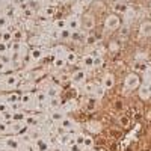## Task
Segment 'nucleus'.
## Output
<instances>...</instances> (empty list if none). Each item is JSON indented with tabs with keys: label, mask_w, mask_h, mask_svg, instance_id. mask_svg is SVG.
Returning <instances> with one entry per match:
<instances>
[{
	"label": "nucleus",
	"mask_w": 151,
	"mask_h": 151,
	"mask_svg": "<svg viewBox=\"0 0 151 151\" xmlns=\"http://www.w3.org/2000/svg\"><path fill=\"white\" fill-rule=\"evenodd\" d=\"M139 86H141V79H139L137 74L132 73V74H129L127 77H125V80H124V89L125 91H134Z\"/></svg>",
	"instance_id": "obj_1"
},
{
	"label": "nucleus",
	"mask_w": 151,
	"mask_h": 151,
	"mask_svg": "<svg viewBox=\"0 0 151 151\" xmlns=\"http://www.w3.org/2000/svg\"><path fill=\"white\" fill-rule=\"evenodd\" d=\"M2 142H3V147H6L9 151H20L21 147H23L21 141L18 139L17 136H8V137H5Z\"/></svg>",
	"instance_id": "obj_2"
},
{
	"label": "nucleus",
	"mask_w": 151,
	"mask_h": 151,
	"mask_svg": "<svg viewBox=\"0 0 151 151\" xmlns=\"http://www.w3.org/2000/svg\"><path fill=\"white\" fill-rule=\"evenodd\" d=\"M23 107L26 109H33L36 107V101H35V94L32 92H24L21 94V103H20Z\"/></svg>",
	"instance_id": "obj_3"
},
{
	"label": "nucleus",
	"mask_w": 151,
	"mask_h": 151,
	"mask_svg": "<svg viewBox=\"0 0 151 151\" xmlns=\"http://www.w3.org/2000/svg\"><path fill=\"white\" fill-rule=\"evenodd\" d=\"M104 26H106L107 30H116L121 26V18L116 14H110L104 21Z\"/></svg>",
	"instance_id": "obj_4"
},
{
	"label": "nucleus",
	"mask_w": 151,
	"mask_h": 151,
	"mask_svg": "<svg viewBox=\"0 0 151 151\" xmlns=\"http://www.w3.org/2000/svg\"><path fill=\"white\" fill-rule=\"evenodd\" d=\"M33 150L35 151H50L52 150V144H50V141L45 139V137H38L33 142Z\"/></svg>",
	"instance_id": "obj_5"
},
{
	"label": "nucleus",
	"mask_w": 151,
	"mask_h": 151,
	"mask_svg": "<svg viewBox=\"0 0 151 151\" xmlns=\"http://www.w3.org/2000/svg\"><path fill=\"white\" fill-rule=\"evenodd\" d=\"M26 130H27L26 122H18V121H12V122H9V133L23 134V133H26Z\"/></svg>",
	"instance_id": "obj_6"
},
{
	"label": "nucleus",
	"mask_w": 151,
	"mask_h": 151,
	"mask_svg": "<svg viewBox=\"0 0 151 151\" xmlns=\"http://www.w3.org/2000/svg\"><path fill=\"white\" fill-rule=\"evenodd\" d=\"M35 101H36V107H45V106H48L50 97L47 95L45 91H40L35 94Z\"/></svg>",
	"instance_id": "obj_7"
},
{
	"label": "nucleus",
	"mask_w": 151,
	"mask_h": 151,
	"mask_svg": "<svg viewBox=\"0 0 151 151\" xmlns=\"http://www.w3.org/2000/svg\"><path fill=\"white\" fill-rule=\"evenodd\" d=\"M67 27H68L71 32L80 30V27H82V20H80L77 15H71V17L67 20Z\"/></svg>",
	"instance_id": "obj_8"
},
{
	"label": "nucleus",
	"mask_w": 151,
	"mask_h": 151,
	"mask_svg": "<svg viewBox=\"0 0 151 151\" xmlns=\"http://www.w3.org/2000/svg\"><path fill=\"white\" fill-rule=\"evenodd\" d=\"M71 80L76 83V85H83L86 82V73L83 70H77L71 74Z\"/></svg>",
	"instance_id": "obj_9"
},
{
	"label": "nucleus",
	"mask_w": 151,
	"mask_h": 151,
	"mask_svg": "<svg viewBox=\"0 0 151 151\" xmlns=\"http://www.w3.org/2000/svg\"><path fill=\"white\" fill-rule=\"evenodd\" d=\"M95 58H94V55H86V56H83V59H82V65H83V68L85 70H92V68H95Z\"/></svg>",
	"instance_id": "obj_10"
},
{
	"label": "nucleus",
	"mask_w": 151,
	"mask_h": 151,
	"mask_svg": "<svg viewBox=\"0 0 151 151\" xmlns=\"http://www.w3.org/2000/svg\"><path fill=\"white\" fill-rule=\"evenodd\" d=\"M139 97L142 100H148L151 97V83H144L139 86Z\"/></svg>",
	"instance_id": "obj_11"
},
{
	"label": "nucleus",
	"mask_w": 151,
	"mask_h": 151,
	"mask_svg": "<svg viewBox=\"0 0 151 151\" xmlns=\"http://www.w3.org/2000/svg\"><path fill=\"white\" fill-rule=\"evenodd\" d=\"M64 59L67 60V65H74V64H77V55H76L74 52H71V50H65L64 52Z\"/></svg>",
	"instance_id": "obj_12"
},
{
	"label": "nucleus",
	"mask_w": 151,
	"mask_h": 151,
	"mask_svg": "<svg viewBox=\"0 0 151 151\" xmlns=\"http://www.w3.org/2000/svg\"><path fill=\"white\" fill-rule=\"evenodd\" d=\"M6 88H14V86H17L18 85V77L15 74H8L6 77L3 79V82H2Z\"/></svg>",
	"instance_id": "obj_13"
},
{
	"label": "nucleus",
	"mask_w": 151,
	"mask_h": 151,
	"mask_svg": "<svg viewBox=\"0 0 151 151\" xmlns=\"http://www.w3.org/2000/svg\"><path fill=\"white\" fill-rule=\"evenodd\" d=\"M0 41H3L6 44H11L12 41H14V32L3 29L2 32H0Z\"/></svg>",
	"instance_id": "obj_14"
},
{
	"label": "nucleus",
	"mask_w": 151,
	"mask_h": 151,
	"mask_svg": "<svg viewBox=\"0 0 151 151\" xmlns=\"http://www.w3.org/2000/svg\"><path fill=\"white\" fill-rule=\"evenodd\" d=\"M113 85H115V77H113L112 74H106L103 82H101V86L104 88V89H112Z\"/></svg>",
	"instance_id": "obj_15"
},
{
	"label": "nucleus",
	"mask_w": 151,
	"mask_h": 151,
	"mask_svg": "<svg viewBox=\"0 0 151 151\" xmlns=\"http://www.w3.org/2000/svg\"><path fill=\"white\" fill-rule=\"evenodd\" d=\"M139 33L142 36H151V20H147L141 24V29H139Z\"/></svg>",
	"instance_id": "obj_16"
},
{
	"label": "nucleus",
	"mask_w": 151,
	"mask_h": 151,
	"mask_svg": "<svg viewBox=\"0 0 151 151\" xmlns=\"http://www.w3.org/2000/svg\"><path fill=\"white\" fill-rule=\"evenodd\" d=\"M65 65H67V60L64 59V56H59V55H56V56L53 58V67H55V68L62 70Z\"/></svg>",
	"instance_id": "obj_17"
},
{
	"label": "nucleus",
	"mask_w": 151,
	"mask_h": 151,
	"mask_svg": "<svg viewBox=\"0 0 151 151\" xmlns=\"http://www.w3.org/2000/svg\"><path fill=\"white\" fill-rule=\"evenodd\" d=\"M27 118V115L23 110H14L12 112V121H18V122H24Z\"/></svg>",
	"instance_id": "obj_18"
},
{
	"label": "nucleus",
	"mask_w": 151,
	"mask_h": 151,
	"mask_svg": "<svg viewBox=\"0 0 151 151\" xmlns=\"http://www.w3.org/2000/svg\"><path fill=\"white\" fill-rule=\"evenodd\" d=\"M6 103L8 104H18L21 103V95L20 94H9L6 98Z\"/></svg>",
	"instance_id": "obj_19"
},
{
	"label": "nucleus",
	"mask_w": 151,
	"mask_h": 151,
	"mask_svg": "<svg viewBox=\"0 0 151 151\" xmlns=\"http://www.w3.org/2000/svg\"><path fill=\"white\" fill-rule=\"evenodd\" d=\"M30 58H32V60H40L42 58V50L38 48V47L32 48L30 50Z\"/></svg>",
	"instance_id": "obj_20"
},
{
	"label": "nucleus",
	"mask_w": 151,
	"mask_h": 151,
	"mask_svg": "<svg viewBox=\"0 0 151 151\" xmlns=\"http://www.w3.org/2000/svg\"><path fill=\"white\" fill-rule=\"evenodd\" d=\"M24 122H26L27 127H35V125H38V122H40V118L33 116V115H27V118H26Z\"/></svg>",
	"instance_id": "obj_21"
},
{
	"label": "nucleus",
	"mask_w": 151,
	"mask_h": 151,
	"mask_svg": "<svg viewBox=\"0 0 151 151\" xmlns=\"http://www.w3.org/2000/svg\"><path fill=\"white\" fill-rule=\"evenodd\" d=\"M60 127L68 132V130H71V129L74 127V122H73L71 119H68V118H64V119L60 121Z\"/></svg>",
	"instance_id": "obj_22"
},
{
	"label": "nucleus",
	"mask_w": 151,
	"mask_h": 151,
	"mask_svg": "<svg viewBox=\"0 0 151 151\" xmlns=\"http://www.w3.org/2000/svg\"><path fill=\"white\" fill-rule=\"evenodd\" d=\"M71 30L68 29V27H65V29H62V30H58V35H59V38H62V40H70L71 38Z\"/></svg>",
	"instance_id": "obj_23"
},
{
	"label": "nucleus",
	"mask_w": 151,
	"mask_h": 151,
	"mask_svg": "<svg viewBox=\"0 0 151 151\" xmlns=\"http://www.w3.org/2000/svg\"><path fill=\"white\" fill-rule=\"evenodd\" d=\"M53 26L56 30H62V29H65L67 27V20H56L53 23Z\"/></svg>",
	"instance_id": "obj_24"
},
{
	"label": "nucleus",
	"mask_w": 151,
	"mask_h": 151,
	"mask_svg": "<svg viewBox=\"0 0 151 151\" xmlns=\"http://www.w3.org/2000/svg\"><path fill=\"white\" fill-rule=\"evenodd\" d=\"M74 142L77 144V145H80V147H85V134H82V133H76V136H74Z\"/></svg>",
	"instance_id": "obj_25"
},
{
	"label": "nucleus",
	"mask_w": 151,
	"mask_h": 151,
	"mask_svg": "<svg viewBox=\"0 0 151 151\" xmlns=\"http://www.w3.org/2000/svg\"><path fill=\"white\" fill-rule=\"evenodd\" d=\"M95 89H97V85L95 83H86L85 85V92L86 94H95Z\"/></svg>",
	"instance_id": "obj_26"
},
{
	"label": "nucleus",
	"mask_w": 151,
	"mask_h": 151,
	"mask_svg": "<svg viewBox=\"0 0 151 151\" xmlns=\"http://www.w3.org/2000/svg\"><path fill=\"white\" fill-rule=\"evenodd\" d=\"M8 53H9V44L0 41V56H5Z\"/></svg>",
	"instance_id": "obj_27"
},
{
	"label": "nucleus",
	"mask_w": 151,
	"mask_h": 151,
	"mask_svg": "<svg viewBox=\"0 0 151 151\" xmlns=\"http://www.w3.org/2000/svg\"><path fill=\"white\" fill-rule=\"evenodd\" d=\"M48 104L52 106V107H55V109H59V106H60L59 97H58V95H56V97H52V98H50V101H48Z\"/></svg>",
	"instance_id": "obj_28"
},
{
	"label": "nucleus",
	"mask_w": 151,
	"mask_h": 151,
	"mask_svg": "<svg viewBox=\"0 0 151 151\" xmlns=\"http://www.w3.org/2000/svg\"><path fill=\"white\" fill-rule=\"evenodd\" d=\"M85 42H86L88 45H94V44L97 42V36H95V35H86V36H85Z\"/></svg>",
	"instance_id": "obj_29"
},
{
	"label": "nucleus",
	"mask_w": 151,
	"mask_h": 151,
	"mask_svg": "<svg viewBox=\"0 0 151 151\" xmlns=\"http://www.w3.org/2000/svg\"><path fill=\"white\" fill-rule=\"evenodd\" d=\"M8 132H9V124L2 119L0 121V134H6Z\"/></svg>",
	"instance_id": "obj_30"
},
{
	"label": "nucleus",
	"mask_w": 151,
	"mask_h": 151,
	"mask_svg": "<svg viewBox=\"0 0 151 151\" xmlns=\"http://www.w3.org/2000/svg\"><path fill=\"white\" fill-rule=\"evenodd\" d=\"M64 118H65V116L62 115L60 112H58V110H53V112H52V119H53V121H58V122H60V121L64 119Z\"/></svg>",
	"instance_id": "obj_31"
},
{
	"label": "nucleus",
	"mask_w": 151,
	"mask_h": 151,
	"mask_svg": "<svg viewBox=\"0 0 151 151\" xmlns=\"http://www.w3.org/2000/svg\"><path fill=\"white\" fill-rule=\"evenodd\" d=\"M2 119L5 121V122H12V112L11 110H8V112H5V113H2Z\"/></svg>",
	"instance_id": "obj_32"
},
{
	"label": "nucleus",
	"mask_w": 151,
	"mask_h": 151,
	"mask_svg": "<svg viewBox=\"0 0 151 151\" xmlns=\"http://www.w3.org/2000/svg\"><path fill=\"white\" fill-rule=\"evenodd\" d=\"M8 23H9V20H8V17L6 15H0V29H6V26H8Z\"/></svg>",
	"instance_id": "obj_33"
},
{
	"label": "nucleus",
	"mask_w": 151,
	"mask_h": 151,
	"mask_svg": "<svg viewBox=\"0 0 151 151\" xmlns=\"http://www.w3.org/2000/svg\"><path fill=\"white\" fill-rule=\"evenodd\" d=\"M104 91H106V89H104L103 86H97V89H95V94H94V95L98 97V98H101V97L104 95Z\"/></svg>",
	"instance_id": "obj_34"
},
{
	"label": "nucleus",
	"mask_w": 151,
	"mask_h": 151,
	"mask_svg": "<svg viewBox=\"0 0 151 151\" xmlns=\"http://www.w3.org/2000/svg\"><path fill=\"white\" fill-rule=\"evenodd\" d=\"M80 38H82V32H80V30H76V32L71 33V38H70V40H73V41H79Z\"/></svg>",
	"instance_id": "obj_35"
},
{
	"label": "nucleus",
	"mask_w": 151,
	"mask_h": 151,
	"mask_svg": "<svg viewBox=\"0 0 151 151\" xmlns=\"http://www.w3.org/2000/svg\"><path fill=\"white\" fill-rule=\"evenodd\" d=\"M92 145H94L92 137H89V136H85V147H86V148H92Z\"/></svg>",
	"instance_id": "obj_36"
},
{
	"label": "nucleus",
	"mask_w": 151,
	"mask_h": 151,
	"mask_svg": "<svg viewBox=\"0 0 151 151\" xmlns=\"http://www.w3.org/2000/svg\"><path fill=\"white\" fill-rule=\"evenodd\" d=\"M109 50L112 53H116L118 50H119V45H118V42H110V45H109Z\"/></svg>",
	"instance_id": "obj_37"
},
{
	"label": "nucleus",
	"mask_w": 151,
	"mask_h": 151,
	"mask_svg": "<svg viewBox=\"0 0 151 151\" xmlns=\"http://www.w3.org/2000/svg\"><path fill=\"white\" fill-rule=\"evenodd\" d=\"M45 92H47V95H48L50 98H52V97H56V95H58V91L55 89L53 86H52V88H48V89H47Z\"/></svg>",
	"instance_id": "obj_38"
},
{
	"label": "nucleus",
	"mask_w": 151,
	"mask_h": 151,
	"mask_svg": "<svg viewBox=\"0 0 151 151\" xmlns=\"http://www.w3.org/2000/svg\"><path fill=\"white\" fill-rule=\"evenodd\" d=\"M8 110H9V104L8 103H0V115L5 113V112H8Z\"/></svg>",
	"instance_id": "obj_39"
},
{
	"label": "nucleus",
	"mask_w": 151,
	"mask_h": 151,
	"mask_svg": "<svg viewBox=\"0 0 151 151\" xmlns=\"http://www.w3.org/2000/svg\"><path fill=\"white\" fill-rule=\"evenodd\" d=\"M94 58H95V60H94V62H95V67H101V65L104 64V60H103L101 56H94Z\"/></svg>",
	"instance_id": "obj_40"
},
{
	"label": "nucleus",
	"mask_w": 151,
	"mask_h": 151,
	"mask_svg": "<svg viewBox=\"0 0 151 151\" xmlns=\"http://www.w3.org/2000/svg\"><path fill=\"white\" fill-rule=\"evenodd\" d=\"M21 38H23V32L21 30H17V32H14V41H21Z\"/></svg>",
	"instance_id": "obj_41"
},
{
	"label": "nucleus",
	"mask_w": 151,
	"mask_h": 151,
	"mask_svg": "<svg viewBox=\"0 0 151 151\" xmlns=\"http://www.w3.org/2000/svg\"><path fill=\"white\" fill-rule=\"evenodd\" d=\"M44 12H45V15H47V17H52V15H53V12H55V9H53V8H45Z\"/></svg>",
	"instance_id": "obj_42"
},
{
	"label": "nucleus",
	"mask_w": 151,
	"mask_h": 151,
	"mask_svg": "<svg viewBox=\"0 0 151 151\" xmlns=\"http://www.w3.org/2000/svg\"><path fill=\"white\" fill-rule=\"evenodd\" d=\"M50 151H62V148H59V147H55V148H52Z\"/></svg>",
	"instance_id": "obj_43"
},
{
	"label": "nucleus",
	"mask_w": 151,
	"mask_h": 151,
	"mask_svg": "<svg viewBox=\"0 0 151 151\" xmlns=\"http://www.w3.org/2000/svg\"><path fill=\"white\" fill-rule=\"evenodd\" d=\"M0 151H9L6 147H0Z\"/></svg>",
	"instance_id": "obj_44"
},
{
	"label": "nucleus",
	"mask_w": 151,
	"mask_h": 151,
	"mask_svg": "<svg viewBox=\"0 0 151 151\" xmlns=\"http://www.w3.org/2000/svg\"><path fill=\"white\" fill-rule=\"evenodd\" d=\"M59 2H65V0H59Z\"/></svg>",
	"instance_id": "obj_45"
}]
</instances>
